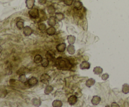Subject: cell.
I'll return each instance as SVG.
<instances>
[{
	"label": "cell",
	"instance_id": "6da1fadb",
	"mask_svg": "<svg viewBox=\"0 0 129 107\" xmlns=\"http://www.w3.org/2000/svg\"><path fill=\"white\" fill-rule=\"evenodd\" d=\"M55 66L59 69H71L72 65L68 59L58 57L55 61Z\"/></svg>",
	"mask_w": 129,
	"mask_h": 107
},
{
	"label": "cell",
	"instance_id": "7a4b0ae2",
	"mask_svg": "<svg viewBox=\"0 0 129 107\" xmlns=\"http://www.w3.org/2000/svg\"><path fill=\"white\" fill-rule=\"evenodd\" d=\"M29 16L31 17V18L36 19L38 18L39 17V9L36 8H32L30 9L29 12H28Z\"/></svg>",
	"mask_w": 129,
	"mask_h": 107
},
{
	"label": "cell",
	"instance_id": "3957f363",
	"mask_svg": "<svg viewBox=\"0 0 129 107\" xmlns=\"http://www.w3.org/2000/svg\"><path fill=\"white\" fill-rule=\"evenodd\" d=\"M50 80V76L47 74H43L40 77L41 82H42L44 84H45V85H48Z\"/></svg>",
	"mask_w": 129,
	"mask_h": 107
},
{
	"label": "cell",
	"instance_id": "277c9868",
	"mask_svg": "<svg viewBox=\"0 0 129 107\" xmlns=\"http://www.w3.org/2000/svg\"><path fill=\"white\" fill-rule=\"evenodd\" d=\"M27 83L30 86H34L38 83V80L35 77H31L29 80H28Z\"/></svg>",
	"mask_w": 129,
	"mask_h": 107
},
{
	"label": "cell",
	"instance_id": "5b68a950",
	"mask_svg": "<svg viewBox=\"0 0 129 107\" xmlns=\"http://www.w3.org/2000/svg\"><path fill=\"white\" fill-rule=\"evenodd\" d=\"M77 98L75 95H72L68 98V103L70 105H74L77 103Z\"/></svg>",
	"mask_w": 129,
	"mask_h": 107
},
{
	"label": "cell",
	"instance_id": "8992f818",
	"mask_svg": "<svg viewBox=\"0 0 129 107\" xmlns=\"http://www.w3.org/2000/svg\"><path fill=\"white\" fill-rule=\"evenodd\" d=\"M33 33V30L31 28L28 26H26L23 28V33L25 36H30Z\"/></svg>",
	"mask_w": 129,
	"mask_h": 107
},
{
	"label": "cell",
	"instance_id": "52a82bcc",
	"mask_svg": "<svg viewBox=\"0 0 129 107\" xmlns=\"http://www.w3.org/2000/svg\"><path fill=\"white\" fill-rule=\"evenodd\" d=\"M56 49L58 50V52H64L66 49V44L65 43H62V44H58L57 45V47H56Z\"/></svg>",
	"mask_w": 129,
	"mask_h": 107
},
{
	"label": "cell",
	"instance_id": "ba28073f",
	"mask_svg": "<svg viewBox=\"0 0 129 107\" xmlns=\"http://www.w3.org/2000/svg\"><path fill=\"white\" fill-rule=\"evenodd\" d=\"M91 64L87 61H83V62L80 64V69H89L90 68Z\"/></svg>",
	"mask_w": 129,
	"mask_h": 107
},
{
	"label": "cell",
	"instance_id": "9c48e42d",
	"mask_svg": "<svg viewBox=\"0 0 129 107\" xmlns=\"http://www.w3.org/2000/svg\"><path fill=\"white\" fill-rule=\"evenodd\" d=\"M35 0H26L25 3L27 8L28 9H30L31 8H33V6L35 4Z\"/></svg>",
	"mask_w": 129,
	"mask_h": 107
},
{
	"label": "cell",
	"instance_id": "30bf717a",
	"mask_svg": "<svg viewBox=\"0 0 129 107\" xmlns=\"http://www.w3.org/2000/svg\"><path fill=\"white\" fill-rule=\"evenodd\" d=\"M100 101H101V98H100V96H93V98L91 100V103L93 105H98V104L100 103Z\"/></svg>",
	"mask_w": 129,
	"mask_h": 107
},
{
	"label": "cell",
	"instance_id": "8fae6325",
	"mask_svg": "<svg viewBox=\"0 0 129 107\" xmlns=\"http://www.w3.org/2000/svg\"><path fill=\"white\" fill-rule=\"evenodd\" d=\"M56 20V19H55V17H50V18L48 19V20H47V23H48L50 27L55 26V24H56V20Z\"/></svg>",
	"mask_w": 129,
	"mask_h": 107
},
{
	"label": "cell",
	"instance_id": "7c38bea8",
	"mask_svg": "<svg viewBox=\"0 0 129 107\" xmlns=\"http://www.w3.org/2000/svg\"><path fill=\"white\" fill-rule=\"evenodd\" d=\"M67 52L69 54L71 55H73L75 52H76V50H75V47L72 44H69L67 48Z\"/></svg>",
	"mask_w": 129,
	"mask_h": 107
},
{
	"label": "cell",
	"instance_id": "4fadbf2b",
	"mask_svg": "<svg viewBox=\"0 0 129 107\" xmlns=\"http://www.w3.org/2000/svg\"><path fill=\"white\" fill-rule=\"evenodd\" d=\"M47 33L49 35H53L56 33V30L53 27H50L49 28H47L46 30Z\"/></svg>",
	"mask_w": 129,
	"mask_h": 107
},
{
	"label": "cell",
	"instance_id": "5bb4252c",
	"mask_svg": "<svg viewBox=\"0 0 129 107\" xmlns=\"http://www.w3.org/2000/svg\"><path fill=\"white\" fill-rule=\"evenodd\" d=\"M95 84V80L93 78H90L87 80L86 82V86L88 88H90Z\"/></svg>",
	"mask_w": 129,
	"mask_h": 107
},
{
	"label": "cell",
	"instance_id": "9a60e30c",
	"mask_svg": "<svg viewBox=\"0 0 129 107\" xmlns=\"http://www.w3.org/2000/svg\"><path fill=\"white\" fill-rule=\"evenodd\" d=\"M93 72L95 74H100L103 72V69L100 66L95 67L93 69Z\"/></svg>",
	"mask_w": 129,
	"mask_h": 107
},
{
	"label": "cell",
	"instance_id": "2e32d148",
	"mask_svg": "<svg viewBox=\"0 0 129 107\" xmlns=\"http://www.w3.org/2000/svg\"><path fill=\"white\" fill-rule=\"evenodd\" d=\"M52 91H53V87L50 85H47L46 88H45L44 93L45 94H49L50 93H51Z\"/></svg>",
	"mask_w": 129,
	"mask_h": 107
},
{
	"label": "cell",
	"instance_id": "e0dca14e",
	"mask_svg": "<svg viewBox=\"0 0 129 107\" xmlns=\"http://www.w3.org/2000/svg\"><path fill=\"white\" fill-rule=\"evenodd\" d=\"M74 8L76 9L79 10V9H81L82 8V7H83V3L81 1H76L74 2Z\"/></svg>",
	"mask_w": 129,
	"mask_h": 107
},
{
	"label": "cell",
	"instance_id": "ac0fdd59",
	"mask_svg": "<svg viewBox=\"0 0 129 107\" xmlns=\"http://www.w3.org/2000/svg\"><path fill=\"white\" fill-rule=\"evenodd\" d=\"M52 106L53 107H61L62 106V102L61 100H54L52 103Z\"/></svg>",
	"mask_w": 129,
	"mask_h": 107
},
{
	"label": "cell",
	"instance_id": "d6986e66",
	"mask_svg": "<svg viewBox=\"0 0 129 107\" xmlns=\"http://www.w3.org/2000/svg\"><path fill=\"white\" fill-rule=\"evenodd\" d=\"M122 92L124 94H128L129 93V85L128 84H124L122 86Z\"/></svg>",
	"mask_w": 129,
	"mask_h": 107
},
{
	"label": "cell",
	"instance_id": "ffe728a7",
	"mask_svg": "<svg viewBox=\"0 0 129 107\" xmlns=\"http://www.w3.org/2000/svg\"><path fill=\"white\" fill-rule=\"evenodd\" d=\"M49 61L48 59H47L46 57L45 58H43L42 61H41L42 66L44 67H47L49 66Z\"/></svg>",
	"mask_w": 129,
	"mask_h": 107
},
{
	"label": "cell",
	"instance_id": "44dd1931",
	"mask_svg": "<svg viewBox=\"0 0 129 107\" xmlns=\"http://www.w3.org/2000/svg\"><path fill=\"white\" fill-rule=\"evenodd\" d=\"M8 94V91L6 89H0V98H5Z\"/></svg>",
	"mask_w": 129,
	"mask_h": 107
},
{
	"label": "cell",
	"instance_id": "7402d4cb",
	"mask_svg": "<svg viewBox=\"0 0 129 107\" xmlns=\"http://www.w3.org/2000/svg\"><path fill=\"white\" fill-rule=\"evenodd\" d=\"M55 19H57V20L61 21L63 19H64V14L62 13H55Z\"/></svg>",
	"mask_w": 129,
	"mask_h": 107
},
{
	"label": "cell",
	"instance_id": "603a6c76",
	"mask_svg": "<svg viewBox=\"0 0 129 107\" xmlns=\"http://www.w3.org/2000/svg\"><path fill=\"white\" fill-rule=\"evenodd\" d=\"M42 57L40 55H35V57H34V62L36 63V64H39V63H41V61L42 60Z\"/></svg>",
	"mask_w": 129,
	"mask_h": 107
},
{
	"label": "cell",
	"instance_id": "cb8c5ba5",
	"mask_svg": "<svg viewBox=\"0 0 129 107\" xmlns=\"http://www.w3.org/2000/svg\"><path fill=\"white\" fill-rule=\"evenodd\" d=\"M31 102H32V104L33 105L35 106V107H39L41 105V101L37 98H33Z\"/></svg>",
	"mask_w": 129,
	"mask_h": 107
},
{
	"label": "cell",
	"instance_id": "d4e9b609",
	"mask_svg": "<svg viewBox=\"0 0 129 107\" xmlns=\"http://www.w3.org/2000/svg\"><path fill=\"white\" fill-rule=\"evenodd\" d=\"M18 80L19 81L23 83H26L27 82V77H26V76L25 75V74H20V76H19Z\"/></svg>",
	"mask_w": 129,
	"mask_h": 107
},
{
	"label": "cell",
	"instance_id": "484cf974",
	"mask_svg": "<svg viewBox=\"0 0 129 107\" xmlns=\"http://www.w3.org/2000/svg\"><path fill=\"white\" fill-rule=\"evenodd\" d=\"M67 40H68L69 44H73L76 41V39H75V37L72 36V35H69L67 37Z\"/></svg>",
	"mask_w": 129,
	"mask_h": 107
},
{
	"label": "cell",
	"instance_id": "4316f807",
	"mask_svg": "<svg viewBox=\"0 0 129 107\" xmlns=\"http://www.w3.org/2000/svg\"><path fill=\"white\" fill-rule=\"evenodd\" d=\"M47 11H48V13H50V14H54L55 11V8L53 7L52 5L49 6L47 8Z\"/></svg>",
	"mask_w": 129,
	"mask_h": 107
},
{
	"label": "cell",
	"instance_id": "83f0119b",
	"mask_svg": "<svg viewBox=\"0 0 129 107\" xmlns=\"http://www.w3.org/2000/svg\"><path fill=\"white\" fill-rule=\"evenodd\" d=\"M17 28L20 30L23 29L24 28V23L23 22H21V21H18L17 22Z\"/></svg>",
	"mask_w": 129,
	"mask_h": 107
},
{
	"label": "cell",
	"instance_id": "f1b7e54d",
	"mask_svg": "<svg viewBox=\"0 0 129 107\" xmlns=\"http://www.w3.org/2000/svg\"><path fill=\"white\" fill-rule=\"evenodd\" d=\"M45 57H46L47 59H48L49 61H52V60L53 59V55L49 52H47V53L45 54Z\"/></svg>",
	"mask_w": 129,
	"mask_h": 107
},
{
	"label": "cell",
	"instance_id": "f546056e",
	"mask_svg": "<svg viewBox=\"0 0 129 107\" xmlns=\"http://www.w3.org/2000/svg\"><path fill=\"white\" fill-rule=\"evenodd\" d=\"M39 29L40 30H45L46 29V25L44 24V23H39Z\"/></svg>",
	"mask_w": 129,
	"mask_h": 107
},
{
	"label": "cell",
	"instance_id": "4dcf8cb0",
	"mask_svg": "<svg viewBox=\"0 0 129 107\" xmlns=\"http://www.w3.org/2000/svg\"><path fill=\"white\" fill-rule=\"evenodd\" d=\"M74 1V0H64L65 4H66L67 6H71L72 4Z\"/></svg>",
	"mask_w": 129,
	"mask_h": 107
},
{
	"label": "cell",
	"instance_id": "1f68e13d",
	"mask_svg": "<svg viewBox=\"0 0 129 107\" xmlns=\"http://www.w3.org/2000/svg\"><path fill=\"white\" fill-rule=\"evenodd\" d=\"M108 78H109V75L108 74H107V73L103 74L102 76V79L103 80V81H106V80H107L108 79Z\"/></svg>",
	"mask_w": 129,
	"mask_h": 107
},
{
	"label": "cell",
	"instance_id": "d6a6232c",
	"mask_svg": "<svg viewBox=\"0 0 129 107\" xmlns=\"http://www.w3.org/2000/svg\"><path fill=\"white\" fill-rule=\"evenodd\" d=\"M47 0H38V2H39V4H44L45 3H46Z\"/></svg>",
	"mask_w": 129,
	"mask_h": 107
},
{
	"label": "cell",
	"instance_id": "836d02e7",
	"mask_svg": "<svg viewBox=\"0 0 129 107\" xmlns=\"http://www.w3.org/2000/svg\"><path fill=\"white\" fill-rule=\"evenodd\" d=\"M111 107H119V105H117V103H115V102H113V103H112V104L111 105Z\"/></svg>",
	"mask_w": 129,
	"mask_h": 107
},
{
	"label": "cell",
	"instance_id": "e575fe53",
	"mask_svg": "<svg viewBox=\"0 0 129 107\" xmlns=\"http://www.w3.org/2000/svg\"><path fill=\"white\" fill-rule=\"evenodd\" d=\"M2 50H3V49H2V47L0 46V54L1 53Z\"/></svg>",
	"mask_w": 129,
	"mask_h": 107
}]
</instances>
